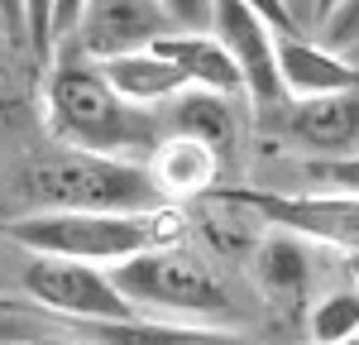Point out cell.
Wrapping results in <instances>:
<instances>
[{"label":"cell","instance_id":"cell-1","mask_svg":"<svg viewBox=\"0 0 359 345\" xmlns=\"http://www.w3.org/2000/svg\"><path fill=\"white\" fill-rule=\"evenodd\" d=\"M43 101H48V130L62 140V149L154 163V154L168 144L163 111L130 106L86 53L53 58Z\"/></svg>","mask_w":359,"mask_h":345},{"label":"cell","instance_id":"cell-2","mask_svg":"<svg viewBox=\"0 0 359 345\" xmlns=\"http://www.w3.org/2000/svg\"><path fill=\"white\" fill-rule=\"evenodd\" d=\"M5 240H15L25 255L77 259L91 269H115L149 250H177L187 235V216L177 201L144 216H86V211H29L10 221Z\"/></svg>","mask_w":359,"mask_h":345},{"label":"cell","instance_id":"cell-3","mask_svg":"<svg viewBox=\"0 0 359 345\" xmlns=\"http://www.w3.org/2000/svg\"><path fill=\"white\" fill-rule=\"evenodd\" d=\"M15 192L29 211H86V216H144L168 206L163 187L154 182L149 163L82 154V149H53L29 158Z\"/></svg>","mask_w":359,"mask_h":345},{"label":"cell","instance_id":"cell-4","mask_svg":"<svg viewBox=\"0 0 359 345\" xmlns=\"http://www.w3.org/2000/svg\"><path fill=\"white\" fill-rule=\"evenodd\" d=\"M111 283L120 297L149 312L154 321H196V326H221L235 316V297L230 288L216 278V269H206V259L177 250H149V255L115 264Z\"/></svg>","mask_w":359,"mask_h":345},{"label":"cell","instance_id":"cell-5","mask_svg":"<svg viewBox=\"0 0 359 345\" xmlns=\"http://www.w3.org/2000/svg\"><path fill=\"white\" fill-rule=\"evenodd\" d=\"M211 206H225L235 216H249L269 230L297 235L306 245L359 255V197L335 192H278V187H216Z\"/></svg>","mask_w":359,"mask_h":345},{"label":"cell","instance_id":"cell-6","mask_svg":"<svg viewBox=\"0 0 359 345\" xmlns=\"http://www.w3.org/2000/svg\"><path fill=\"white\" fill-rule=\"evenodd\" d=\"M20 297H29L34 307H43L57 321H77V326H111V321L139 316L111 283V269H91L77 259L29 255L20 269Z\"/></svg>","mask_w":359,"mask_h":345},{"label":"cell","instance_id":"cell-7","mask_svg":"<svg viewBox=\"0 0 359 345\" xmlns=\"http://www.w3.org/2000/svg\"><path fill=\"white\" fill-rule=\"evenodd\" d=\"M259 130L269 140L297 149L302 158H350L359 154V86L335 96H306L259 111Z\"/></svg>","mask_w":359,"mask_h":345},{"label":"cell","instance_id":"cell-8","mask_svg":"<svg viewBox=\"0 0 359 345\" xmlns=\"http://www.w3.org/2000/svg\"><path fill=\"white\" fill-rule=\"evenodd\" d=\"M211 34L230 53V62L240 67V82H245V96L254 101V111H269V106L287 101L283 77H278V34L264 15H254L245 0H216L211 5Z\"/></svg>","mask_w":359,"mask_h":345},{"label":"cell","instance_id":"cell-9","mask_svg":"<svg viewBox=\"0 0 359 345\" xmlns=\"http://www.w3.org/2000/svg\"><path fill=\"white\" fill-rule=\"evenodd\" d=\"M163 34H172V20L158 0H91L82 29H77V53H86L91 62H106L120 53L154 48Z\"/></svg>","mask_w":359,"mask_h":345},{"label":"cell","instance_id":"cell-10","mask_svg":"<svg viewBox=\"0 0 359 345\" xmlns=\"http://www.w3.org/2000/svg\"><path fill=\"white\" fill-rule=\"evenodd\" d=\"M278 77H283L287 101L335 96V91L359 86V72L345 62V53H335L321 39H306V34H278Z\"/></svg>","mask_w":359,"mask_h":345},{"label":"cell","instance_id":"cell-11","mask_svg":"<svg viewBox=\"0 0 359 345\" xmlns=\"http://www.w3.org/2000/svg\"><path fill=\"white\" fill-rule=\"evenodd\" d=\"M163 125H168V135L192 140V144H201L206 154H216L221 168L235 158V144H240V115H235V101H230V96L187 86L177 101H168V106H163Z\"/></svg>","mask_w":359,"mask_h":345},{"label":"cell","instance_id":"cell-12","mask_svg":"<svg viewBox=\"0 0 359 345\" xmlns=\"http://www.w3.org/2000/svg\"><path fill=\"white\" fill-rule=\"evenodd\" d=\"M154 53L168 58L182 77H187V86H196V91H216V96H245V82H240V67L230 62V53H225L221 43H216V34L206 29V34H187V29H172V34H163L158 43H154Z\"/></svg>","mask_w":359,"mask_h":345},{"label":"cell","instance_id":"cell-13","mask_svg":"<svg viewBox=\"0 0 359 345\" xmlns=\"http://www.w3.org/2000/svg\"><path fill=\"white\" fill-rule=\"evenodd\" d=\"M249 273H254V283H259L264 297L287 302V307H311L306 302V288H311V245L306 240L283 235V230H269L254 245Z\"/></svg>","mask_w":359,"mask_h":345},{"label":"cell","instance_id":"cell-14","mask_svg":"<svg viewBox=\"0 0 359 345\" xmlns=\"http://www.w3.org/2000/svg\"><path fill=\"white\" fill-rule=\"evenodd\" d=\"M91 345H269L230 326H196V321H111V326H82Z\"/></svg>","mask_w":359,"mask_h":345},{"label":"cell","instance_id":"cell-15","mask_svg":"<svg viewBox=\"0 0 359 345\" xmlns=\"http://www.w3.org/2000/svg\"><path fill=\"white\" fill-rule=\"evenodd\" d=\"M106 72V82L130 101V106H144V111H163L168 101H177L187 91V77L158 58L154 48H139V53H120V58H106L96 62Z\"/></svg>","mask_w":359,"mask_h":345},{"label":"cell","instance_id":"cell-16","mask_svg":"<svg viewBox=\"0 0 359 345\" xmlns=\"http://www.w3.org/2000/svg\"><path fill=\"white\" fill-rule=\"evenodd\" d=\"M149 172H154V182L163 187L168 201H177V197H211V192H216V177H221V163H216V154H206L201 144L168 135V144L154 154Z\"/></svg>","mask_w":359,"mask_h":345},{"label":"cell","instance_id":"cell-17","mask_svg":"<svg viewBox=\"0 0 359 345\" xmlns=\"http://www.w3.org/2000/svg\"><path fill=\"white\" fill-rule=\"evenodd\" d=\"M306 336L311 345H345L359 341V288H331L306 307Z\"/></svg>","mask_w":359,"mask_h":345},{"label":"cell","instance_id":"cell-18","mask_svg":"<svg viewBox=\"0 0 359 345\" xmlns=\"http://www.w3.org/2000/svg\"><path fill=\"white\" fill-rule=\"evenodd\" d=\"M57 316H48L43 307H34L20 292H0V345H34L57 336Z\"/></svg>","mask_w":359,"mask_h":345},{"label":"cell","instance_id":"cell-19","mask_svg":"<svg viewBox=\"0 0 359 345\" xmlns=\"http://www.w3.org/2000/svg\"><path fill=\"white\" fill-rule=\"evenodd\" d=\"M297 182L306 192H335V197H359V154L350 158H302Z\"/></svg>","mask_w":359,"mask_h":345},{"label":"cell","instance_id":"cell-20","mask_svg":"<svg viewBox=\"0 0 359 345\" xmlns=\"http://www.w3.org/2000/svg\"><path fill=\"white\" fill-rule=\"evenodd\" d=\"M25 20H29V58L39 67H53V0H25Z\"/></svg>","mask_w":359,"mask_h":345},{"label":"cell","instance_id":"cell-21","mask_svg":"<svg viewBox=\"0 0 359 345\" xmlns=\"http://www.w3.org/2000/svg\"><path fill=\"white\" fill-rule=\"evenodd\" d=\"M355 39H359V0H340V10L321 25V43L335 48V53H345Z\"/></svg>","mask_w":359,"mask_h":345},{"label":"cell","instance_id":"cell-22","mask_svg":"<svg viewBox=\"0 0 359 345\" xmlns=\"http://www.w3.org/2000/svg\"><path fill=\"white\" fill-rule=\"evenodd\" d=\"M168 10L172 29H187V34H206L211 29V5L216 0H158Z\"/></svg>","mask_w":359,"mask_h":345},{"label":"cell","instance_id":"cell-23","mask_svg":"<svg viewBox=\"0 0 359 345\" xmlns=\"http://www.w3.org/2000/svg\"><path fill=\"white\" fill-rule=\"evenodd\" d=\"M91 0H53V48H62L67 39H77V29L86 20Z\"/></svg>","mask_w":359,"mask_h":345},{"label":"cell","instance_id":"cell-24","mask_svg":"<svg viewBox=\"0 0 359 345\" xmlns=\"http://www.w3.org/2000/svg\"><path fill=\"white\" fill-rule=\"evenodd\" d=\"M0 34H5V43H15V48H29L25 0H0Z\"/></svg>","mask_w":359,"mask_h":345},{"label":"cell","instance_id":"cell-25","mask_svg":"<svg viewBox=\"0 0 359 345\" xmlns=\"http://www.w3.org/2000/svg\"><path fill=\"white\" fill-rule=\"evenodd\" d=\"M25 250L15 245V240H5V230H0V292H15L20 288V269H25Z\"/></svg>","mask_w":359,"mask_h":345},{"label":"cell","instance_id":"cell-26","mask_svg":"<svg viewBox=\"0 0 359 345\" xmlns=\"http://www.w3.org/2000/svg\"><path fill=\"white\" fill-rule=\"evenodd\" d=\"M254 15H264L278 34H302V25L292 20V10H287V0H245Z\"/></svg>","mask_w":359,"mask_h":345},{"label":"cell","instance_id":"cell-27","mask_svg":"<svg viewBox=\"0 0 359 345\" xmlns=\"http://www.w3.org/2000/svg\"><path fill=\"white\" fill-rule=\"evenodd\" d=\"M287 10H292V20L302 29H311V10H316V0H287Z\"/></svg>","mask_w":359,"mask_h":345},{"label":"cell","instance_id":"cell-28","mask_svg":"<svg viewBox=\"0 0 359 345\" xmlns=\"http://www.w3.org/2000/svg\"><path fill=\"white\" fill-rule=\"evenodd\" d=\"M335 10H340V0H316V10H311V29H321Z\"/></svg>","mask_w":359,"mask_h":345},{"label":"cell","instance_id":"cell-29","mask_svg":"<svg viewBox=\"0 0 359 345\" xmlns=\"http://www.w3.org/2000/svg\"><path fill=\"white\" fill-rule=\"evenodd\" d=\"M34 345H91V341H67V336H48V341H34Z\"/></svg>","mask_w":359,"mask_h":345},{"label":"cell","instance_id":"cell-30","mask_svg":"<svg viewBox=\"0 0 359 345\" xmlns=\"http://www.w3.org/2000/svg\"><path fill=\"white\" fill-rule=\"evenodd\" d=\"M345 62H350V67H355V72H359V39H355V43H350V48H345Z\"/></svg>","mask_w":359,"mask_h":345},{"label":"cell","instance_id":"cell-31","mask_svg":"<svg viewBox=\"0 0 359 345\" xmlns=\"http://www.w3.org/2000/svg\"><path fill=\"white\" fill-rule=\"evenodd\" d=\"M345 269H350V278H355V288H359V255H345Z\"/></svg>","mask_w":359,"mask_h":345},{"label":"cell","instance_id":"cell-32","mask_svg":"<svg viewBox=\"0 0 359 345\" xmlns=\"http://www.w3.org/2000/svg\"><path fill=\"white\" fill-rule=\"evenodd\" d=\"M345 345H359V341H345Z\"/></svg>","mask_w":359,"mask_h":345}]
</instances>
